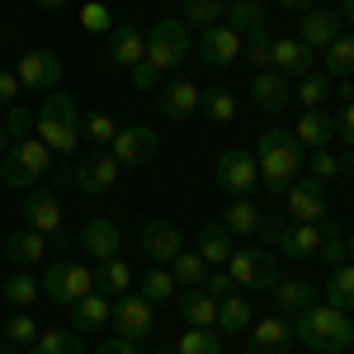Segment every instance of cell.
<instances>
[{"mask_svg":"<svg viewBox=\"0 0 354 354\" xmlns=\"http://www.w3.org/2000/svg\"><path fill=\"white\" fill-rule=\"evenodd\" d=\"M0 354H19V345H0Z\"/></svg>","mask_w":354,"mask_h":354,"instance_id":"obj_60","label":"cell"},{"mask_svg":"<svg viewBox=\"0 0 354 354\" xmlns=\"http://www.w3.org/2000/svg\"><path fill=\"white\" fill-rule=\"evenodd\" d=\"M198 57L208 62V66H232L236 57H241V33L227 24H213L198 33Z\"/></svg>","mask_w":354,"mask_h":354,"instance_id":"obj_18","label":"cell"},{"mask_svg":"<svg viewBox=\"0 0 354 354\" xmlns=\"http://www.w3.org/2000/svg\"><path fill=\"white\" fill-rule=\"evenodd\" d=\"M293 335L317 354H345L354 345V322L350 312H340L330 302H312L307 312L293 317Z\"/></svg>","mask_w":354,"mask_h":354,"instance_id":"obj_3","label":"cell"},{"mask_svg":"<svg viewBox=\"0 0 354 354\" xmlns=\"http://www.w3.org/2000/svg\"><path fill=\"white\" fill-rule=\"evenodd\" d=\"M222 24L236 28V33H255V28H265V0H236V5H227V15H222Z\"/></svg>","mask_w":354,"mask_h":354,"instance_id":"obj_34","label":"cell"},{"mask_svg":"<svg viewBox=\"0 0 354 354\" xmlns=\"http://www.w3.org/2000/svg\"><path fill=\"white\" fill-rule=\"evenodd\" d=\"M222 15H227V5H222V0H185V15H180V19L203 33V28L222 24Z\"/></svg>","mask_w":354,"mask_h":354,"instance_id":"obj_42","label":"cell"},{"mask_svg":"<svg viewBox=\"0 0 354 354\" xmlns=\"http://www.w3.org/2000/svg\"><path fill=\"white\" fill-rule=\"evenodd\" d=\"M345 245H350V265H354V232H350V236H345Z\"/></svg>","mask_w":354,"mask_h":354,"instance_id":"obj_59","label":"cell"},{"mask_svg":"<svg viewBox=\"0 0 354 354\" xmlns=\"http://www.w3.org/2000/svg\"><path fill=\"white\" fill-rule=\"evenodd\" d=\"M185 62H189V24L185 19H161V24H151L147 53H142V62H137L128 76H133L137 90H156L161 76H170Z\"/></svg>","mask_w":354,"mask_h":354,"instance_id":"obj_1","label":"cell"},{"mask_svg":"<svg viewBox=\"0 0 354 354\" xmlns=\"http://www.w3.org/2000/svg\"><path fill=\"white\" fill-rule=\"evenodd\" d=\"M227 279L232 288H245V293H274L279 283V255H270L265 245H236L227 255Z\"/></svg>","mask_w":354,"mask_h":354,"instance_id":"obj_6","label":"cell"},{"mask_svg":"<svg viewBox=\"0 0 354 354\" xmlns=\"http://www.w3.org/2000/svg\"><path fill=\"white\" fill-rule=\"evenodd\" d=\"M283 198H288V218H293V222H330L326 218V213H330V208H326V185H322V180L302 175Z\"/></svg>","mask_w":354,"mask_h":354,"instance_id":"obj_14","label":"cell"},{"mask_svg":"<svg viewBox=\"0 0 354 354\" xmlns=\"http://www.w3.org/2000/svg\"><path fill=\"white\" fill-rule=\"evenodd\" d=\"M48 170H53V151L38 137H19V142H10L0 151V180L10 189H33Z\"/></svg>","mask_w":354,"mask_h":354,"instance_id":"obj_5","label":"cell"},{"mask_svg":"<svg viewBox=\"0 0 354 354\" xmlns=\"http://www.w3.org/2000/svg\"><path fill=\"white\" fill-rule=\"evenodd\" d=\"M330 85H335V81H330L326 71H307V76H298V90H293V95H298L302 109H326Z\"/></svg>","mask_w":354,"mask_h":354,"instance_id":"obj_38","label":"cell"},{"mask_svg":"<svg viewBox=\"0 0 354 354\" xmlns=\"http://www.w3.org/2000/svg\"><path fill=\"white\" fill-rule=\"evenodd\" d=\"M15 76H19L24 90H48V95H53L57 81H62V57L48 53V48L24 53V57H19V66H15Z\"/></svg>","mask_w":354,"mask_h":354,"instance_id":"obj_15","label":"cell"},{"mask_svg":"<svg viewBox=\"0 0 354 354\" xmlns=\"http://www.w3.org/2000/svg\"><path fill=\"white\" fill-rule=\"evenodd\" d=\"M180 250H185V232H180L175 222H165V218L142 222V255H147L151 265H170Z\"/></svg>","mask_w":354,"mask_h":354,"instance_id":"obj_12","label":"cell"},{"mask_svg":"<svg viewBox=\"0 0 354 354\" xmlns=\"http://www.w3.org/2000/svg\"><path fill=\"white\" fill-rule=\"evenodd\" d=\"M218 185L232 198H250V194H260V165H255V151H245V147H227L218 156Z\"/></svg>","mask_w":354,"mask_h":354,"instance_id":"obj_8","label":"cell"},{"mask_svg":"<svg viewBox=\"0 0 354 354\" xmlns=\"http://www.w3.org/2000/svg\"><path fill=\"white\" fill-rule=\"evenodd\" d=\"M250 322H255V312H250V302H245L241 293H227V298L218 302V330L236 335V330H250Z\"/></svg>","mask_w":354,"mask_h":354,"instance_id":"obj_36","label":"cell"},{"mask_svg":"<svg viewBox=\"0 0 354 354\" xmlns=\"http://www.w3.org/2000/svg\"><path fill=\"white\" fill-rule=\"evenodd\" d=\"M81 123H85V142H95V151H109V142L118 137V123L109 113H81Z\"/></svg>","mask_w":354,"mask_h":354,"instance_id":"obj_45","label":"cell"},{"mask_svg":"<svg viewBox=\"0 0 354 354\" xmlns=\"http://www.w3.org/2000/svg\"><path fill=\"white\" fill-rule=\"evenodd\" d=\"M38 293H43V283H38L33 274H10V279H0V298L10 302L15 312L33 307V302H38Z\"/></svg>","mask_w":354,"mask_h":354,"instance_id":"obj_35","label":"cell"},{"mask_svg":"<svg viewBox=\"0 0 354 354\" xmlns=\"http://www.w3.org/2000/svg\"><path fill=\"white\" fill-rule=\"evenodd\" d=\"M109 326H113V335H123V340H133V345L151 340V335H156V322H151V302L142 298V293H118Z\"/></svg>","mask_w":354,"mask_h":354,"instance_id":"obj_9","label":"cell"},{"mask_svg":"<svg viewBox=\"0 0 354 354\" xmlns=\"http://www.w3.org/2000/svg\"><path fill=\"white\" fill-rule=\"evenodd\" d=\"M293 322L288 317H265L260 326L250 330V340H245V354H288L293 350Z\"/></svg>","mask_w":354,"mask_h":354,"instance_id":"obj_17","label":"cell"},{"mask_svg":"<svg viewBox=\"0 0 354 354\" xmlns=\"http://www.w3.org/2000/svg\"><path fill=\"white\" fill-rule=\"evenodd\" d=\"M175 293H180L175 274L165 270V265H147V274H142V298H147L151 307H156V302H170Z\"/></svg>","mask_w":354,"mask_h":354,"instance_id":"obj_37","label":"cell"},{"mask_svg":"<svg viewBox=\"0 0 354 354\" xmlns=\"http://www.w3.org/2000/svg\"><path fill=\"white\" fill-rule=\"evenodd\" d=\"M270 53H274V33H270V24H265V28H255V33H245V38H241V57L250 62V66L270 71Z\"/></svg>","mask_w":354,"mask_h":354,"instance_id":"obj_43","label":"cell"},{"mask_svg":"<svg viewBox=\"0 0 354 354\" xmlns=\"http://www.w3.org/2000/svg\"><path fill=\"white\" fill-rule=\"evenodd\" d=\"M81 245H85V255H95V260H113L123 250V232L109 218H90L81 227Z\"/></svg>","mask_w":354,"mask_h":354,"instance_id":"obj_23","label":"cell"},{"mask_svg":"<svg viewBox=\"0 0 354 354\" xmlns=\"http://www.w3.org/2000/svg\"><path fill=\"white\" fill-rule=\"evenodd\" d=\"M113 317V302L104 293H85L81 302H71V330H104Z\"/></svg>","mask_w":354,"mask_h":354,"instance_id":"obj_27","label":"cell"},{"mask_svg":"<svg viewBox=\"0 0 354 354\" xmlns=\"http://www.w3.org/2000/svg\"><path fill=\"white\" fill-rule=\"evenodd\" d=\"M5 345H33V340H38V322H33V317H28V312H15V317H10V322H5Z\"/></svg>","mask_w":354,"mask_h":354,"instance_id":"obj_46","label":"cell"},{"mask_svg":"<svg viewBox=\"0 0 354 354\" xmlns=\"http://www.w3.org/2000/svg\"><path fill=\"white\" fill-rule=\"evenodd\" d=\"M203 288H208V293H213V298H227V293H236V288H232V279H227V270H222V265H218V270H208V279H203Z\"/></svg>","mask_w":354,"mask_h":354,"instance_id":"obj_52","label":"cell"},{"mask_svg":"<svg viewBox=\"0 0 354 354\" xmlns=\"http://www.w3.org/2000/svg\"><path fill=\"white\" fill-rule=\"evenodd\" d=\"M255 165H260V189L270 194H288L302 180V165H307V147H302L293 133L283 128H270V133L255 142Z\"/></svg>","mask_w":354,"mask_h":354,"instance_id":"obj_2","label":"cell"},{"mask_svg":"<svg viewBox=\"0 0 354 354\" xmlns=\"http://www.w3.org/2000/svg\"><path fill=\"white\" fill-rule=\"evenodd\" d=\"M326 293V302L330 307H340V312H354V265L345 260L340 270H330V283L322 288Z\"/></svg>","mask_w":354,"mask_h":354,"instance_id":"obj_40","label":"cell"},{"mask_svg":"<svg viewBox=\"0 0 354 354\" xmlns=\"http://www.w3.org/2000/svg\"><path fill=\"white\" fill-rule=\"evenodd\" d=\"M19 90H24V85H19V76L0 66V109H10V104H19Z\"/></svg>","mask_w":354,"mask_h":354,"instance_id":"obj_51","label":"cell"},{"mask_svg":"<svg viewBox=\"0 0 354 354\" xmlns=\"http://www.w3.org/2000/svg\"><path fill=\"white\" fill-rule=\"evenodd\" d=\"M5 38H10V33H5V24H0V43H5Z\"/></svg>","mask_w":354,"mask_h":354,"instance_id":"obj_63","label":"cell"},{"mask_svg":"<svg viewBox=\"0 0 354 354\" xmlns=\"http://www.w3.org/2000/svg\"><path fill=\"white\" fill-rule=\"evenodd\" d=\"M5 142H10V133H5V123H0V147H5Z\"/></svg>","mask_w":354,"mask_h":354,"instance_id":"obj_61","label":"cell"},{"mask_svg":"<svg viewBox=\"0 0 354 354\" xmlns=\"http://www.w3.org/2000/svg\"><path fill=\"white\" fill-rule=\"evenodd\" d=\"M175 354H227V345H222V335L213 326H189L180 335Z\"/></svg>","mask_w":354,"mask_h":354,"instance_id":"obj_41","label":"cell"},{"mask_svg":"<svg viewBox=\"0 0 354 354\" xmlns=\"http://www.w3.org/2000/svg\"><path fill=\"white\" fill-rule=\"evenodd\" d=\"M250 100H255V109H260V113H283V109H288V100H293V90H288V81H283L279 71H255V81H250Z\"/></svg>","mask_w":354,"mask_h":354,"instance_id":"obj_21","label":"cell"},{"mask_svg":"<svg viewBox=\"0 0 354 354\" xmlns=\"http://www.w3.org/2000/svg\"><path fill=\"white\" fill-rule=\"evenodd\" d=\"M335 137H340L345 147H354V100H345L340 113H335Z\"/></svg>","mask_w":354,"mask_h":354,"instance_id":"obj_50","label":"cell"},{"mask_svg":"<svg viewBox=\"0 0 354 354\" xmlns=\"http://www.w3.org/2000/svg\"><path fill=\"white\" fill-rule=\"evenodd\" d=\"M175 312L185 326H218V298L208 288H185L175 293Z\"/></svg>","mask_w":354,"mask_h":354,"instance_id":"obj_22","label":"cell"},{"mask_svg":"<svg viewBox=\"0 0 354 354\" xmlns=\"http://www.w3.org/2000/svg\"><path fill=\"white\" fill-rule=\"evenodd\" d=\"M95 354H137V345H133V340H123V335H109Z\"/></svg>","mask_w":354,"mask_h":354,"instance_id":"obj_54","label":"cell"},{"mask_svg":"<svg viewBox=\"0 0 354 354\" xmlns=\"http://www.w3.org/2000/svg\"><path fill=\"white\" fill-rule=\"evenodd\" d=\"M279 5H283V10H302V15L312 10V0H279Z\"/></svg>","mask_w":354,"mask_h":354,"instance_id":"obj_56","label":"cell"},{"mask_svg":"<svg viewBox=\"0 0 354 354\" xmlns=\"http://www.w3.org/2000/svg\"><path fill=\"white\" fill-rule=\"evenodd\" d=\"M330 81H354V33H340L326 48V62H322Z\"/></svg>","mask_w":354,"mask_h":354,"instance_id":"obj_32","label":"cell"},{"mask_svg":"<svg viewBox=\"0 0 354 354\" xmlns=\"http://www.w3.org/2000/svg\"><path fill=\"white\" fill-rule=\"evenodd\" d=\"M307 175L326 185V180H340L345 175V165H340V156H330L326 147H322V151H307Z\"/></svg>","mask_w":354,"mask_h":354,"instance_id":"obj_47","label":"cell"},{"mask_svg":"<svg viewBox=\"0 0 354 354\" xmlns=\"http://www.w3.org/2000/svg\"><path fill=\"white\" fill-rule=\"evenodd\" d=\"M85 28H95V33H100V28H113L109 10H104V5H85Z\"/></svg>","mask_w":354,"mask_h":354,"instance_id":"obj_53","label":"cell"},{"mask_svg":"<svg viewBox=\"0 0 354 354\" xmlns=\"http://www.w3.org/2000/svg\"><path fill=\"white\" fill-rule=\"evenodd\" d=\"M118 180H123V165H118L113 151H95L81 165H71V189L81 194H109Z\"/></svg>","mask_w":354,"mask_h":354,"instance_id":"obj_10","label":"cell"},{"mask_svg":"<svg viewBox=\"0 0 354 354\" xmlns=\"http://www.w3.org/2000/svg\"><path fill=\"white\" fill-rule=\"evenodd\" d=\"M270 71H279L283 81H298V76H307V71H317V53L302 48L298 38H274Z\"/></svg>","mask_w":354,"mask_h":354,"instance_id":"obj_16","label":"cell"},{"mask_svg":"<svg viewBox=\"0 0 354 354\" xmlns=\"http://www.w3.org/2000/svg\"><path fill=\"white\" fill-rule=\"evenodd\" d=\"M109 151L118 156V165H147V161H156L161 137L151 133V128H142V123H133V128H118V137L109 142Z\"/></svg>","mask_w":354,"mask_h":354,"instance_id":"obj_13","label":"cell"},{"mask_svg":"<svg viewBox=\"0 0 354 354\" xmlns=\"http://www.w3.org/2000/svg\"><path fill=\"white\" fill-rule=\"evenodd\" d=\"M38 283H43V298L53 302V307H71L85 293H95V270H85L76 260H53Z\"/></svg>","mask_w":354,"mask_h":354,"instance_id":"obj_7","label":"cell"},{"mask_svg":"<svg viewBox=\"0 0 354 354\" xmlns=\"http://www.w3.org/2000/svg\"><path fill=\"white\" fill-rule=\"evenodd\" d=\"M198 100H203V90H198L194 81H170L161 90V113L175 118V123H185L189 113H198Z\"/></svg>","mask_w":354,"mask_h":354,"instance_id":"obj_26","label":"cell"},{"mask_svg":"<svg viewBox=\"0 0 354 354\" xmlns=\"http://www.w3.org/2000/svg\"><path fill=\"white\" fill-rule=\"evenodd\" d=\"M33 137H38L53 156H71L76 142H81V104H76L71 95L53 90V95L43 100L38 118H33Z\"/></svg>","mask_w":354,"mask_h":354,"instance_id":"obj_4","label":"cell"},{"mask_svg":"<svg viewBox=\"0 0 354 354\" xmlns=\"http://www.w3.org/2000/svg\"><path fill=\"white\" fill-rule=\"evenodd\" d=\"M24 218H28V227H33V232H43L48 241H57V245L71 241V236H66V227H62V203H57L53 189H43V185H38V189L28 194V198H24Z\"/></svg>","mask_w":354,"mask_h":354,"instance_id":"obj_11","label":"cell"},{"mask_svg":"<svg viewBox=\"0 0 354 354\" xmlns=\"http://www.w3.org/2000/svg\"><path fill=\"white\" fill-rule=\"evenodd\" d=\"M142 53H147V33L137 24H118L109 38V62L113 66H123V71H133L137 62H142Z\"/></svg>","mask_w":354,"mask_h":354,"instance_id":"obj_25","label":"cell"},{"mask_svg":"<svg viewBox=\"0 0 354 354\" xmlns=\"http://www.w3.org/2000/svg\"><path fill=\"white\" fill-rule=\"evenodd\" d=\"M340 165H345V175H354V147L345 151V156H340Z\"/></svg>","mask_w":354,"mask_h":354,"instance_id":"obj_58","label":"cell"},{"mask_svg":"<svg viewBox=\"0 0 354 354\" xmlns=\"http://www.w3.org/2000/svg\"><path fill=\"white\" fill-rule=\"evenodd\" d=\"M28 354H85L81 330H71V326H43V330H38V340L28 345Z\"/></svg>","mask_w":354,"mask_h":354,"instance_id":"obj_29","label":"cell"},{"mask_svg":"<svg viewBox=\"0 0 354 354\" xmlns=\"http://www.w3.org/2000/svg\"><path fill=\"white\" fill-rule=\"evenodd\" d=\"M293 137H298L307 151H322V147H330V142H335V113H326V109H302Z\"/></svg>","mask_w":354,"mask_h":354,"instance_id":"obj_24","label":"cell"},{"mask_svg":"<svg viewBox=\"0 0 354 354\" xmlns=\"http://www.w3.org/2000/svg\"><path fill=\"white\" fill-rule=\"evenodd\" d=\"M335 15H340L345 24H354V0H340V10H335Z\"/></svg>","mask_w":354,"mask_h":354,"instance_id":"obj_55","label":"cell"},{"mask_svg":"<svg viewBox=\"0 0 354 354\" xmlns=\"http://www.w3.org/2000/svg\"><path fill=\"white\" fill-rule=\"evenodd\" d=\"M5 133H10V142L33 137V113H28L24 104H10V109H5Z\"/></svg>","mask_w":354,"mask_h":354,"instance_id":"obj_49","label":"cell"},{"mask_svg":"<svg viewBox=\"0 0 354 354\" xmlns=\"http://www.w3.org/2000/svg\"><path fill=\"white\" fill-rule=\"evenodd\" d=\"M236 245H232V232L222 227V222H203L198 227V255H203V265L208 270H218V265H227V255H232Z\"/></svg>","mask_w":354,"mask_h":354,"instance_id":"obj_28","label":"cell"},{"mask_svg":"<svg viewBox=\"0 0 354 354\" xmlns=\"http://www.w3.org/2000/svg\"><path fill=\"white\" fill-rule=\"evenodd\" d=\"M128 288H133V265H128L123 255L100 260V270H95V293H128Z\"/></svg>","mask_w":354,"mask_h":354,"instance_id":"obj_33","label":"cell"},{"mask_svg":"<svg viewBox=\"0 0 354 354\" xmlns=\"http://www.w3.org/2000/svg\"><path fill=\"white\" fill-rule=\"evenodd\" d=\"M170 274H175V283H180V288H203L208 265H203V255H198V250H180V255L170 260Z\"/></svg>","mask_w":354,"mask_h":354,"instance_id":"obj_39","label":"cell"},{"mask_svg":"<svg viewBox=\"0 0 354 354\" xmlns=\"http://www.w3.org/2000/svg\"><path fill=\"white\" fill-rule=\"evenodd\" d=\"M260 222H265V213H260L250 198H232V203H227V213H222V227H227L232 236H255V232H260Z\"/></svg>","mask_w":354,"mask_h":354,"instance_id":"obj_30","label":"cell"},{"mask_svg":"<svg viewBox=\"0 0 354 354\" xmlns=\"http://www.w3.org/2000/svg\"><path fill=\"white\" fill-rule=\"evenodd\" d=\"M198 113L203 118H213V123H232L236 118V100H232V90H203V100H198Z\"/></svg>","mask_w":354,"mask_h":354,"instance_id":"obj_44","label":"cell"},{"mask_svg":"<svg viewBox=\"0 0 354 354\" xmlns=\"http://www.w3.org/2000/svg\"><path fill=\"white\" fill-rule=\"evenodd\" d=\"M62 5H66V0H38V10H48V15H57Z\"/></svg>","mask_w":354,"mask_h":354,"instance_id":"obj_57","label":"cell"},{"mask_svg":"<svg viewBox=\"0 0 354 354\" xmlns=\"http://www.w3.org/2000/svg\"><path fill=\"white\" fill-rule=\"evenodd\" d=\"M5 255H10L15 265H38V260L48 255V236L33 232V227H24V232H15V236L5 241Z\"/></svg>","mask_w":354,"mask_h":354,"instance_id":"obj_31","label":"cell"},{"mask_svg":"<svg viewBox=\"0 0 354 354\" xmlns=\"http://www.w3.org/2000/svg\"><path fill=\"white\" fill-rule=\"evenodd\" d=\"M298 28H302V33H298L302 48H312V53H326L330 43L340 38V15H335V10H307Z\"/></svg>","mask_w":354,"mask_h":354,"instance_id":"obj_19","label":"cell"},{"mask_svg":"<svg viewBox=\"0 0 354 354\" xmlns=\"http://www.w3.org/2000/svg\"><path fill=\"white\" fill-rule=\"evenodd\" d=\"M270 298H274V307H279V317H298V312H307L312 302H322V288L307 283V279H279Z\"/></svg>","mask_w":354,"mask_h":354,"instance_id":"obj_20","label":"cell"},{"mask_svg":"<svg viewBox=\"0 0 354 354\" xmlns=\"http://www.w3.org/2000/svg\"><path fill=\"white\" fill-rule=\"evenodd\" d=\"M156 354H175V350H170V345H161V350H156Z\"/></svg>","mask_w":354,"mask_h":354,"instance_id":"obj_62","label":"cell"},{"mask_svg":"<svg viewBox=\"0 0 354 354\" xmlns=\"http://www.w3.org/2000/svg\"><path fill=\"white\" fill-rule=\"evenodd\" d=\"M317 260L330 265V270H340V265L350 260V245H345V236H340V227H330V222H326V241H322V250H317Z\"/></svg>","mask_w":354,"mask_h":354,"instance_id":"obj_48","label":"cell"}]
</instances>
